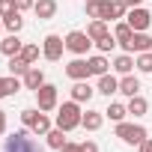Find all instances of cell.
Returning a JSON list of instances; mask_svg holds the SVG:
<instances>
[{"instance_id": "ba28073f", "label": "cell", "mask_w": 152, "mask_h": 152, "mask_svg": "<svg viewBox=\"0 0 152 152\" xmlns=\"http://www.w3.org/2000/svg\"><path fill=\"white\" fill-rule=\"evenodd\" d=\"M63 48H66V42L57 36V33H51V36H45V45H42V54H45V60H60L63 57Z\"/></svg>"}, {"instance_id": "44dd1931", "label": "cell", "mask_w": 152, "mask_h": 152, "mask_svg": "<svg viewBox=\"0 0 152 152\" xmlns=\"http://www.w3.org/2000/svg\"><path fill=\"white\" fill-rule=\"evenodd\" d=\"M87 36H90L93 42H99V39H104V36H107V24L96 18V21H93V24L87 27Z\"/></svg>"}, {"instance_id": "e0dca14e", "label": "cell", "mask_w": 152, "mask_h": 152, "mask_svg": "<svg viewBox=\"0 0 152 152\" xmlns=\"http://www.w3.org/2000/svg\"><path fill=\"white\" fill-rule=\"evenodd\" d=\"M21 90V84H18V78L12 75V78H0V99H6V96H15Z\"/></svg>"}, {"instance_id": "ffe728a7", "label": "cell", "mask_w": 152, "mask_h": 152, "mask_svg": "<svg viewBox=\"0 0 152 152\" xmlns=\"http://www.w3.org/2000/svg\"><path fill=\"white\" fill-rule=\"evenodd\" d=\"M45 137H48V146H51V149H63V146L69 143V140H66V131H63V128H51V131H48Z\"/></svg>"}, {"instance_id": "83f0119b", "label": "cell", "mask_w": 152, "mask_h": 152, "mask_svg": "<svg viewBox=\"0 0 152 152\" xmlns=\"http://www.w3.org/2000/svg\"><path fill=\"white\" fill-rule=\"evenodd\" d=\"M134 66H137L140 72H149V75H152V51H143V54L137 57V63H134Z\"/></svg>"}, {"instance_id": "9c48e42d", "label": "cell", "mask_w": 152, "mask_h": 152, "mask_svg": "<svg viewBox=\"0 0 152 152\" xmlns=\"http://www.w3.org/2000/svg\"><path fill=\"white\" fill-rule=\"evenodd\" d=\"M66 75L75 78V81H87V78H90V63H87V60H72V63L66 66Z\"/></svg>"}, {"instance_id": "f1b7e54d", "label": "cell", "mask_w": 152, "mask_h": 152, "mask_svg": "<svg viewBox=\"0 0 152 152\" xmlns=\"http://www.w3.org/2000/svg\"><path fill=\"white\" fill-rule=\"evenodd\" d=\"M21 57H24V60L33 66V63L39 60V45H24V48H21Z\"/></svg>"}, {"instance_id": "ac0fdd59", "label": "cell", "mask_w": 152, "mask_h": 152, "mask_svg": "<svg viewBox=\"0 0 152 152\" xmlns=\"http://www.w3.org/2000/svg\"><path fill=\"white\" fill-rule=\"evenodd\" d=\"M137 90H140V81L131 78V75H122V81H119V93H125V96L131 99V96H137Z\"/></svg>"}, {"instance_id": "f546056e", "label": "cell", "mask_w": 152, "mask_h": 152, "mask_svg": "<svg viewBox=\"0 0 152 152\" xmlns=\"http://www.w3.org/2000/svg\"><path fill=\"white\" fill-rule=\"evenodd\" d=\"M96 45H99V51H102V54H107V51H113V45H119V42H116V36H110V33H107V36H104V39H99Z\"/></svg>"}, {"instance_id": "603a6c76", "label": "cell", "mask_w": 152, "mask_h": 152, "mask_svg": "<svg viewBox=\"0 0 152 152\" xmlns=\"http://www.w3.org/2000/svg\"><path fill=\"white\" fill-rule=\"evenodd\" d=\"M113 36H116V42H119V45H128V42H131V36H134V30L128 27V21H122V24H116Z\"/></svg>"}, {"instance_id": "277c9868", "label": "cell", "mask_w": 152, "mask_h": 152, "mask_svg": "<svg viewBox=\"0 0 152 152\" xmlns=\"http://www.w3.org/2000/svg\"><path fill=\"white\" fill-rule=\"evenodd\" d=\"M116 137L122 140V143H131V146H140L149 134H146V128L143 125H131V122H116Z\"/></svg>"}, {"instance_id": "8fae6325", "label": "cell", "mask_w": 152, "mask_h": 152, "mask_svg": "<svg viewBox=\"0 0 152 152\" xmlns=\"http://www.w3.org/2000/svg\"><path fill=\"white\" fill-rule=\"evenodd\" d=\"M33 12H36V18H42V21L54 18V12H57V0H36V3H33Z\"/></svg>"}, {"instance_id": "836d02e7", "label": "cell", "mask_w": 152, "mask_h": 152, "mask_svg": "<svg viewBox=\"0 0 152 152\" xmlns=\"http://www.w3.org/2000/svg\"><path fill=\"white\" fill-rule=\"evenodd\" d=\"M60 152H81V143H66Z\"/></svg>"}, {"instance_id": "e575fe53", "label": "cell", "mask_w": 152, "mask_h": 152, "mask_svg": "<svg viewBox=\"0 0 152 152\" xmlns=\"http://www.w3.org/2000/svg\"><path fill=\"white\" fill-rule=\"evenodd\" d=\"M140 152H152V137H146V140L140 143Z\"/></svg>"}, {"instance_id": "5b68a950", "label": "cell", "mask_w": 152, "mask_h": 152, "mask_svg": "<svg viewBox=\"0 0 152 152\" xmlns=\"http://www.w3.org/2000/svg\"><path fill=\"white\" fill-rule=\"evenodd\" d=\"M90 45H93V39H90L87 33H81V30H72V33L66 36V48H69L72 54H78V57H81V54H87V51H90Z\"/></svg>"}, {"instance_id": "4fadbf2b", "label": "cell", "mask_w": 152, "mask_h": 152, "mask_svg": "<svg viewBox=\"0 0 152 152\" xmlns=\"http://www.w3.org/2000/svg\"><path fill=\"white\" fill-rule=\"evenodd\" d=\"M42 84H45V75H42V69H36V66H30V69H27V75H24V87L36 93V90H39Z\"/></svg>"}, {"instance_id": "5bb4252c", "label": "cell", "mask_w": 152, "mask_h": 152, "mask_svg": "<svg viewBox=\"0 0 152 152\" xmlns=\"http://www.w3.org/2000/svg\"><path fill=\"white\" fill-rule=\"evenodd\" d=\"M104 110H87L84 113V119H81V125L87 128V131H99L102 128V122H104V116H102Z\"/></svg>"}, {"instance_id": "4316f807", "label": "cell", "mask_w": 152, "mask_h": 152, "mask_svg": "<svg viewBox=\"0 0 152 152\" xmlns=\"http://www.w3.org/2000/svg\"><path fill=\"white\" fill-rule=\"evenodd\" d=\"M104 113H107L113 122H122V119H125V113H128V107H122V104H110Z\"/></svg>"}, {"instance_id": "d6986e66", "label": "cell", "mask_w": 152, "mask_h": 152, "mask_svg": "<svg viewBox=\"0 0 152 152\" xmlns=\"http://www.w3.org/2000/svg\"><path fill=\"white\" fill-rule=\"evenodd\" d=\"M27 69H30V63L21 57V54H15V57H9V72L15 75V78H18V75H21V78H24V75H27Z\"/></svg>"}, {"instance_id": "8992f818", "label": "cell", "mask_w": 152, "mask_h": 152, "mask_svg": "<svg viewBox=\"0 0 152 152\" xmlns=\"http://www.w3.org/2000/svg\"><path fill=\"white\" fill-rule=\"evenodd\" d=\"M125 21H128V27L134 30V33H143L149 24H152V15L146 12V9H140V6H134L128 15H125Z\"/></svg>"}, {"instance_id": "7402d4cb", "label": "cell", "mask_w": 152, "mask_h": 152, "mask_svg": "<svg viewBox=\"0 0 152 152\" xmlns=\"http://www.w3.org/2000/svg\"><path fill=\"white\" fill-rule=\"evenodd\" d=\"M87 63H90V75H99V78L107 75V66H110V63H107L104 57H90Z\"/></svg>"}, {"instance_id": "3957f363", "label": "cell", "mask_w": 152, "mask_h": 152, "mask_svg": "<svg viewBox=\"0 0 152 152\" xmlns=\"http://www.w3.org/2000/svg\"><path fill=\"white\" fill-rule=\"evenodd\" d=\"M21 122H24L33 134H48V131H51V119H48L45 113H39V107L21 110Z\"/></svg>"}, {"instance_id": "d6a6232c", "label": "cell", "mask_w": 152, "mask_h": 152, "mask_svg": "<svg viewBox=\"0 0 152 152\" xmlns=\"http://www.w3.org/2000/svg\"><path fill=\"white\" fill-rule=\"evenodd\" d=\"M81 152H99V146H96L93 140H84V143H81Z\"/></svg>"}, {"instance_id": "7a4b0ae2", "label": "cell", "mask_w": 152, "mask_h": 152, "mask_svg": "<svg viewBox=\"0 0 152 152\" xmlns=\"http://www.w3.org/2000/svg\"><path fill=\"white\" fill-rule=\"evenodd\" d=\"M81 119H84V113H81V107H78V102H66L63 107H60V113H57V128H63V131H72V128H78L81 125Z\"/></svg>"}, {"instance_id": "74e56055", "label": "cell", "mask_w": 152, "mask_h": 152, "mask_svg": "<svg viewBox=\"0 0 152 152\" xmlns=\"http://www.w3.org/2000/svg\"><path fill=\"white\" fill-rule=\"evenodd\" d=\"M87 3H90V0H87Z\"/></svg>"}, {"instance_id": "9a60e30c", "label": "cell", "mask_w": 152, "mask_h": 152, "mask_svg": "<svg viewBox=\"0 0 152 152\" xmlns=\"http://www.w3.org/2000/svg\"><path fill=\"white\" fill-rule=\"evenodd\" d=\"M93 93H96V90H93L87 81H78V84L72 87V99L78 102V104H81V102H90V99H93Z\"/></svg>"}, {"instance_id": "484cf974", "label": "cell", "mask_w": 152, "mask_h": 152, "mask_svg": "<svg viewBox=\"0 0 152 152\" xmlns=\"http://www.w3.org/2000/svg\"><path fill=\"white\" fill-rule=\"evenodd\" d=\"M131 66H134V60H131L128 54H122V57H116V60H113V69H116L119 75H128V72H131Z\"/></svg>"}, {"instance_id": "8d00e7d4", "label": "cell", "mask_w": 152, "mask_h": 152, "mask_svg": "<svg viewBox=\"0 0 152 152\" xmlns=\"http://www.w3.org/2000/svg\"><path fill=\"white\" fill-rule=\"evenodd\" d=\"M125 3H128V6L134 9V6H140V3H143V0H125Z\"/></svg>"}, {"instance_id": "30bf717a", "label": "cell", "mask_w": 152, "mask_h": 152, "mask_svg": "<svg viewBox=\"0 0 152 152\" xmlns=\"http://www.w3.org/2000/svg\"><path fill=\"white\" fill-rule=\"evenodd\" d=\"M125 51H137V54H143V51H152V36H146V33H134L131 36V42L128 45H122Z\"/></svg>"}, {"instance_id": "2e32d148", "label": "cell", "mask_w": 152, "mask_h": 152, "mask_svg": "<svg viewBox=\"0 0 152 152\" xmlns=\"http://www.w3.org/2000/svg\"><path fill=\"white\" fill-rule=\"evenodd\" d=\"M99 93H102V96H113V93H119V81L113 78V75H102V78H99Z\"/></svg>"}, {"instance_id": "4dcf8cb0", "label": "cell", "mask_w": 152, "mask_h": 152, "mask_svg": "<svg viewBox=\"0 0 152 152\" xmlns=\"http://www.w3.org/2000/svg\"><path fill=\"white\" fill-rule=\"evenodd\" d=\"M12 12H15V0H0V15L6 18V15H12Z\"/></svg>"}, {"instance_id": "d4e9b609", "label": "cell", "mask_w": 152, "mask_h": 152, "mask_svg": "<svg viewBox=\"0 0 152 152\" xmlns=\"http://www.w3.org/2000/svg\"><path fill=\"white\" fill-rule=\"evenodd\" d=\"M3 24H6V30H12V33H18V30L24 27V18H21V12L15 9L12 15H6V18H3Z\"/></svg>"}, {"instance_id": "cb8c5ba5", "label": "cell", "mask_w": 152, "mask_h": 152, "mask_svg": "<svg viewBox=\"0 0 152 152\" xmlns=\"http://www.w3.org/2000/svg\"><path fill=\"white\" fill-rule=\"evenodd\" d=\"M146 110H149L146 99H143V96H131V102H128V113H134V116H143Z\"/></svg>"}, {"instance_id": "7c38bea8", "label": "cell", "mask_w": 152, "mask_h": 152, "mask_svg": "<svg viewBox=\"0 0 152 152\" xmlns=\"http://www.w3.org/2000/svg\"><path fill=\"white\" fill-rule=\"evenodd\" d=\"M21 48H24V42L18 39V33H12V36H6V39H0V51H3L6 57L21 54Z\"/></svg>"}, {"instance_id": "6da1fadb", "label": "cell", "mask_w": 152, "mask_h": 152, "mask_svg": "<svg viewBox=\"0 0 152 152\" xmlns=\"http://www.w3.org/2000/svg\"><path fill=\"white\" fill-rule=\"evenodd\" d=\"M3 152H42V146L30 137V131H27V128H21V131H15L12 137H6Z\"/></svg>"}, {"instance_id": "1f68e13d", "label": "cell", "mask_w": 152, "mask_h": 152, "mask_svg": "<svg viewBox=\"0 0 152 152\" xmlns=\"http://www.w3.org/2000/svg\"><path fill=\"white\" fill-rule=\"evenodd\" d=\"M15 9L24 12V9H33V0H15Z\"/></svg>"}, {"instance_id": "52a82bcc", "label": "cell", "mask_w": 152, "mask_h": 152, "mask_svg": "<svg viewBox=\"0 0 152 152\" xmlns=\"http://www.w3.org/2000/svg\"><path fill=\"white\" fill-rule=\"evenodd\" d=\"M36 102H39V110H54L57 107V87L54 84H42L36 90Z\"/></svg>"}, {"instance_id": "d590c367", "label": "cell", "mask_w": 152, "mask_h": 152, "mask_svg": "<svg viewBox=\"0 0 152 152\" xmlns=\"http://www.w3.org/2000/svg\"><path fill=\"white\" fill-rule=\"evenodd\" d=\"M3 131H6V113L0 110V134H3Z\"/></svg>"}]
</instances>
